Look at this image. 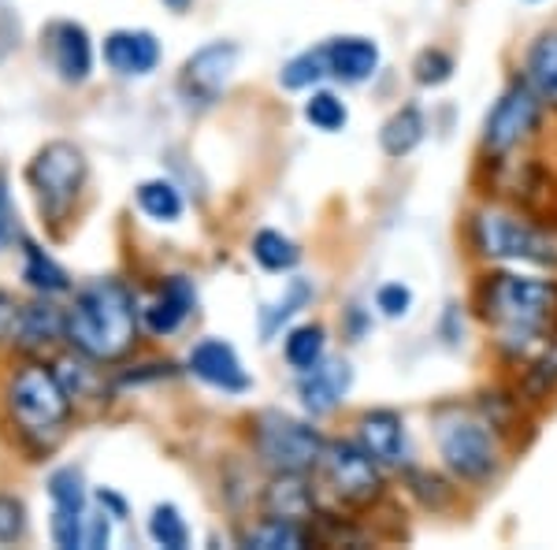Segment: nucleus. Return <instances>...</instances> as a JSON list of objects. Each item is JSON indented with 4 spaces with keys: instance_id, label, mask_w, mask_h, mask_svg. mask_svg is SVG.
<instances>
[{
    "instance_id": "obj_1",
    "label": "nucleus",
    "mask_w": 557,
    "mask_h": 550,
    "mask_svg": "<svg viewBox=\"0 0 557 550\" xmlns=\"http://www.w3.org/2000/svg\"><path fill=\"white\" fill-rule=\"evenodd\" d=\"M480 317L498 335V346L509 357L528 360L543 354L557 342V283L535 276L491 272L483 276L480 291Z\"/></svg>"
},
{
    "instance_id": "obj_2",
    "label": "nucleus",
    "mask_w": 557,
    "mask_h": 550,
    "mask_svg": "<svg viewBox=\"0 0 557 550\" xmlns=\"http://www.w3.org/2000/svg\"><path fill=\"white\" fill-rule=\"evenodd\" d=\"M138 302L120 279H94L64 313V339L89 360H120L138 339Z\"/></svg>"
},
{
    "instance_id": "obj_3",
    "label": "nucleus",
    "mask_w": 557,
    "mask_h": 550,
    "mask_svg": "<svg viewBox=\"0 0 557 550\" xmlns=\"http://www.w3.org/2000/svg\"><path fill=\"white\" fill-rule=\"evenodd\" d=\"M435 439H438V457H443V465L450 468L461 484L483 487L498 476L502 447H498V431L491 428L487 417L446 410L443 417H438Z\"/></svg>"
},
{
    "instance_id": "obj_4",
    "label": "nucleus",
    "mask_w": 557,
    "mask_h": 550,
    "mask_svg": "<svg viewBox=\"0 0 557 550\" xmlns=\"http://www.w3.org/2000/svg\"><path fill=\"white\" fill-rule=\"evenodd\" d=\"M312 473H317V484L331 499V506L343 513H364L383 499L380 462L361 443L331 439Z\"/></svg>"
},
{
    "instance_id": "obj_5",
    "label": "nucleus",
    "mask_w": 557,
    "mask_h": 550,
    "mask_svg": "<svg viewBox=\"0 0 557 550\" xmlns=\"http://www.w3.org/2000/svg\"><path fill=\"white\" fill-rule=\"evenodd\" d=\"M8 410L23 428V436L52 447L71 417V391L57 372L41 365H26L8 387Z\"/></svg>"
},
{
    "instance_id": "obj_6",
    "label": "nucleus",
    "mask_w": 557,
    "mask_h": 550,
    "mask_svg": "<svg viewBox=\"0 0 557 550\" xmlns=\"http://www.w3.org/2000/svg\"><path fill=\"white\" fill-rule=\"evenodd\" d=\"M327 439L309 420H298L283 410H264L253 417V450L260 465L272 473H312Z\"/></svg>"
},
{
    "instance_id": "obj_7",
    "label": "nucleus",
    "mask_w": 557,
    "mask_h": 550,
    "mask_svg": "<svg viewBox=\"0 0 557 550\" xmlns=\"http://www.w3.org/2000/svg\"><path fill=\"white\" fill-rule=\"evenodd\" d=\"M475 249L491 260H509V265H539L557 268V246L532 216L513 212H480L472 223Z\"/></svg>"
},
{
    "instance_id": "obj_8",
    "label": "nucleus",
    "mask_w": 557,
    "mask_h": 550,
    "mask_svg": "<svg viewBox=\"0 0 557 550\" xmlns=\"http://www.w3.org/2000/svg\"><path fill=\"white\" fill-rule=\"evenodd\" d=\"M86 152L75 142H49V146L34 152L30 168H26V183H30L34 197H38V209L49 220H64L75 209L78 194L86 186Z\"/></svg>"
},
{
    "instance_id": "obj_9",
    "label": "nucleus",
    "mask_w": 557,
    "mask_h": 550,
    "mask_svg": "<svg viewBox=\"0 0 557 550\" xmlns=\"http://www.w3.org/2000/svg\"><path fill=\"white\" fill-rule=\"evenodd\" d=\"M543 105L546 101L535 94V86L528 83V78H517L487 112V123H483V149H487L491 157H506V152H513L517 146H524L539 131V123H543Z\"/></svg>"
},
{
    "instance_id": "obj_10",
    "label": "nucleus",
    "mask_w": 557,
    "mask_h": 550,
    "mask_svg": "<svg viewBox=\"0 0 557 550\" xmlns=\"http://www.w3.org/2000/svg\"><path fill=\"white\" fill-rule=\"evenodd\" d=\"M242 49L235 41H209L194 52L190 60L183 64V75H178V94L186 97L190 105L209 108L223 97L231 75L238 68Z\"/></svg>"
},
{
    "instance_id": "obj_11",
    "label": "nucleus",
    "mask_w": 557,
    "mask_h": 550,
    "mask_svg": "<svg viewBox=\"0 0 557 550\" xmlns=\"http://www.w3.org/2000/svg\"><path fill=\"white\" fill-rule=\"evenodd\" d=\"M41 41H45V52H49L52 68H57V75L64 78V83L71 86L86 83L89 71H94V41H89L83 23H75V20L49 23Z\"/></svg>"
},
{
    "instance_id": "obj_12",
    "label": "nucleus",
    "mask_w": 557,
    "mask_h": 550,
    "mask_svg": "<svg viewBox=\"0 0 557 550\" xmlns=\"http://www.w3.org/2000/svg\"><path fill=\"white\" fill-rule=\"evenodd\" d=\"M190 372L197 376L201 383L215 387L223 394H246L253 380L249 372L242 368V357L231 342L223 339H201L197 346L190 350Z\"/></svg>"
},
{
    "instance_id": "obj_13",
    "label": "nucleus",
    "mask_w": 557,
    "mask_h": 550,
    "mask_svg": "<svg viewBox=\"0 0 557 550\" xmlns=\"http://www.w3.org/2000/svg\"><path fill=\"white\" fill-rule=\"evenodd\" d=\"M357 443L386 468L406 462V420L394 410H364L357 417Z\"/></svg>"
},
{
    "instance_id": "obj_14",
    "label": "nucleus",
    "mask_w": 557,
    "mask_h": 550,
    "mask_svg": "<svg viewBox=\"0 0 557 550\" xmlns=\"http://www.w3.org/2000/svg\"><path fill=\"white\" fill-rule=\"evenodd\" d=\"M104 64L123 78L152 75L160 64V41L149 30H112L104 38Z\"/></svg>"
},
{
    "instance_id": "obj_15",
    "label": "nucleus",
    "mask_w": 557,
    "mask_h": 550,
    "mask_svg": "<svg viewBox=\"0 0 557 550\" xmlns=\"http://www.w3.org/2000/svg\"><path fill=\"white\" fill-rule=\"evenodd\" d=\"M349 387H354V368H349V360H320L317 368L301 372L298 394L312 417H323V413H331L346 399Z\"/></svg>"
},
{
    "instance_id": "obj_16",
    "label": "nucleus",
    "mask_w": 557,
    "mask_h": 550,
    "mask_svg": "<svg viewBox=\"0 0 557 550\" xmlns=\"http://www.w3.org/2000/svg\"><path fill=\"white\" fill-rule=\"evenodd\" d=\"M194 305H197L194 283L186 276H172L160 286V294L149 302V309H141V320H146L152 335H175L186 323V317L194 313Z\"/></svg>"
},
{
    "instance_id": "obj_17",
    "label": "nucleus",
    "mask_w": 557,
    "mask_h": 550,
    "mask_svg": "<svg viewBox=\"0 0 557 550\" xmlns=\"http://www.w3.org/2000/svg\"><path fill=\"white\" fill-rule=\"evenodd\" d=\"M327 68L338 83L361 86L380 71V45L361 34H346V38L327 41Z\"/></svg>"
},
{
    "instance_id": "obj_18",
    "label": "nucleus",
    "mask_w": 557,
    "mask_h": 550,
    "mask_svg": "<svg viewBox=\"0 0 557 550\" xmlns=\"http://www.w3.org/2000/svg\"><path fill=\"white\" fill-rule=\"evenodd\" d=\"M268 517L305 521L317 513V491L305 480V473H275V480L264 491Z\"/></svg>"
},
{
    "instance_id": "obj_19",
    "label": "nucleus",
    "mask_w": 557,
    "mask_h": 550,
    "mask_svg": "<svg viewBox=\"0 0 557 550\" xmlns=\"http://www.w3.org/2000/svg\"><path fill=\"white\" fill-rule=\"evenodd\" d=\"M57 339H64V313H60L57 305L45 302V294H41V302L23 305L12 342H20L23 350H41Z\"/></svg>"
},
{
    "instance_id": "obj_20",
    "label": "nucleus",
    "mask_w": 557,
    "mask_h": 550,
    "mask_svg": "<svg viewBox=\"0 0 557 550\" xmlns=\"http://www.w3.org/2000/svg\"><path fill=\"white\" fill-rule=\"evenodd\" d=\"M424 134H428L424 112H420L417 105H406V108H398V112H394L391 120L383 123L380 146H383L386 157L401 160V157H409V152L417 149L420 142H424Z\"/></svg>"
},
{
    "instance_id": "obj_21",
    "label": "nucleus",
    "mask_w": 557,
    "mask_h": 550,
    "mask_svg": "<svg viewBox=\"0 0 557 550\" xmlns=\"http://www.w3.org/2000/svg\"><path fill=\"white\" fill-rule=\"evenodd\" d=\"M517 201L524 205V212L532 216L539 223H550L557 220V183L550 171H543L539 164H532L524 175L517 179Z\"/></svg>"
},
{
    "instance_id": "obj_22",
    "label": "nucleus",
    "mask_w": 557,
    "mask_h": 550,
    "mask_svg": "<svg viewBox=\"0 0 557 550\" xmlns=\"http://www.w3.org/2000/svg\"><path fill=\"white\" fill-rule=\"evenodd\" d=\"M23 279L30 291H38L45 297L71 291V279L64 268L57 265L45 249H38L34 242H23Z\"/></svg>"
},
{
    "instance_id": "obj_23",
    "label": "nucleus",
    "mask_w": 557,
    "mask_h": 550,
    "mask_svg": "<svg viewBox=\"0 0 557 550\" xmlns=\"http://www.w3.org/2000/svg\"><path fill=\"white\" fill-rule=\"evenodd\" d=\"M524 71H528L524 78L535 86V94L543 97V101L557 105V30L543 34V38L532 45Z\"/></svg>"
},
{
    "instance_id": "obj_24",
    "label": "nucleus",
    "mask_w": 557,
    "mask_h": 550,
    "mask_svg": "<svg viewBox=\"0 0 557 550\" xmlns=\"http://www.w3.org/2000/svg\"><path fill=\"white\" fill-rule=\"evenodd\" d=\"M253 260L264 272H294L301 265V249L294 239H286L283 231H257L253 234Z\"/></svg>"
},
{
    "instance_id": "obj_25",
    "label": "nucleus",
    "mask_w": 557,
    "mask_h": 550,
    "mask_svg": "<svg viewBox=\"0 0 557 550\" xmlns=\"http://www.w3.org/2000/svg\"><path fill=\"white\" fill-rule=\"evenodd\" d=\"M312 536L301 528V521H286V517H264L260 525L246 531V547L257 550H298Z\"/></svg>"
},
{
    "instance_id": "obj_26",
    "label": "nucleus",
    "mask_w": 557,
    "mask_h": 550,
    "mask_svg": "<svg viewBox=\"0 0 557 550\" xmlns=\"http://www.w3.org/2000/svg\"><path fill=\"white\" fill-rule=\"evenodd\" d=\"M323 350H327V331H323L320 323H301V328H294L283 342V357L294 372L317 368L323 360Z\"/></svg>"
},
{
    "instance_id": "obj_27",
    "label": "nucleus",
    "mask_w": 557,
    "mask_h": 550,
    "mask_svg": "<svg viewBox=\"0 0 557 550\" xmlns=\"http://www.w3.org/2000/svg\"><path fill=\"white\" fill-rule=\"evenodd\" d=\"M138 209L157 223H175L186 205L172 179H149V183L138 186Z\"/></svg>"
},
{
    "instance_id": "obj_28",
    "label": "nucleus",
    "mask_w": 557,
    "mask_h": 550,
    "mask_svg": "<svg viewBox=\"0 0 557 550\" xmlns=\"http://www.w3.org/2000/svg\"><path fill=\"white\" fill-rule=\"evenodd\" d=\"M309 302H312V286L305 283V279H290V286H286V294L278 297L275 305H264V309H260V335L272 339L275 331L283 328V323L290 320L294 313H301Z\"/></svg>"
},
{
    "instance_id": "obj_29",
    "label": "nucleus",
    "mask_w": 557,
    "mask_h": 550,
    "mask_svg": "<svg viewBox=\"0 0 557 550\" xmlns=\"http://www.w3.org/2000/svg\"><path fill=\"white\" fill-rule=\"evenodd\" d=\"M323 75H331L327 45H320V49H305L294 60H286L283 71H278V83H283L286 89H309V86H317Z\"/></svg>"
},
{
    "instance_id": "obj_30",
    "label": "nucleus",
    "mask_w": 557,
    "mask_h": 550,
    "mask_svg": "<svg viewBox=\"0 0 557 550\" xmlns=\"http://www.w3.org/2000/svg\"><path fill=\"white\" fill-rule=\"evenodd\" d=\"M49 499L52 510H71L86 513V476L78 465H60L57 473H49Z\"/></svg>"
},
{
    "instance_id": "obj_31",
    "label": "nucleus",
    "mask_w": 557,
    "mask_h": 550,
    "mask_svg": "<svg viewBox=\"0 0 557 550\" xmlns=\"http://www.w3.org/2000/svg\"><path fill=\"white\" fill-rule=\"evenodd\" d=\"M149 539L157 547H168V550H186V547H190V528H186L183 513H178L172 502H164V506L152 510Z\"/></svg>"
},
{
    "instance_id": "obj_32",
    "label": "nucleus",
    "mask_w": 557,
    "mask_h": 550,
    "mask_svg": "<svg viewBox=\"0 0 557 550\" xmlns=\"http://www.w3.org/2000/svg\"><path fill=\"white\" fill-rule=\"evenodd\" d=\"M305 120L323 134H338L349 123V108L343 97L327 94V89H317V94L305 101Z\"/></svg>"
},
{
    "instance_id": "obj_33",
    "label": "nucleus",
    "mask_w": 557,
    "mask_h": 550,
    "mask_svg": "<svg viewBox=\"0 0 557 550\" xmlns=\"http://www.w3.org/2000/svg\"><path fill=\"white\" fill-rule=\"evenodd\" d=\"M412 75L420 86H443L454 78V57L446 49H424L412 60Z\"/></svg>"
},
{
    "instance_id": "obj_34",
    "label": "nucleus",
    "mask_w": 557,
    "mask_h": 550,
    "mask_svg": "<svg viewBox=\"0 0 557 550\" xmlns=\"http://www.w3.org/2000/svg\"><path fill=\"white\" fill-rule=\"evenodd\" d=\"M83 531H86V513L52 510V543H57L60 550L83 547Z\"/></svg>"
},
{
    "instance_id": "obj_35",
    "label": "nucleus",
    "mask_w": 557,
    "mask_h": 550,
    "mask_svg": "<svg viewBox=\"0 0 557 550\" xmlns=\"http://www.w3.org/2000/svg\"><path fill=\"white\" fill-rule=\"evenodd\" d=\"M375 309H380L386 320H401L412 309V291L406 283H383L380 291H375Z\"/></svg>"
},
{
    "instance_id": "obj_36",
    "label": "nucleus",
    "mask_w": 557,
    "mask_h": 550,
    "mask_svg": "<svg viewBox=\"0 0 557 550\" xmlns=\"http://www.w3.org/2000/svg\"><path fill=\"white\" fill-rule=\"evenodd\" d=\"M26 531V506L12 494H0V543H15Z\"/></svg>"
},
{
    "instance_id": "obj_37",
    "label": "nucleus",
    "mask_w": 557,
    "mask_h": 550,
    "mask_svg": "<svg viewBox=\"0 0 557 550\" xmlns=\"http://www.w3.org/2000/svg\"><path fill=\"white\" fill-rule=\"evenodd\" d=\"M112 513H86V531H83V547L86 550H104L112 543V525H108Z\"/></svg>"
},
{
    "instance_id": "obj_38",
    "label": "nucleus",
    "mask_w": 557,
    "mask_h": 550,
    "mask_svg": "<svg viewBox=\"0 0 557 550\" xmlns=\"http://www.w3.org/2000/svg\"><path fill=\"white\" fill-rule=\"evenodd\" d=\"M15 239V209H12V197H8V186L0 179V249H8Z\"/></svg>"
},
{
    "instance_id": "obj_39",
    "label": "nucleus",
    "mask_w": 557,
    "mask_h": 550,
    "mask_svg": "<svg viewBox=\"0 0 557 550\" xmlns=\"http://www.w3.org/2000/svg\"><path fill=\"white\" fill-rule=\"evenodd\" d=\"M20 309L23 305L15 302L8 291H0V339H12L15 335V323H20Z\"/></svg>"
},
{
    "instance_id": "obj_40",
    "label": "nucleus",
    "mask_w": 557,
    "mask_h": 550,
    "mask_svg": "<svg viewBox=\"0 0 557 550\" xmlns=\"http://www.w3.org/2000/svg\"><path fill=\"white\" fill-rule=\"evenodd\" d=\"M97 502H101V510L112 513V517H120V521L127 517V502H123L115 491H108V487H101V491H97Z\"/></svg>"
},
{
    "instance_id": "obj_41",
    "label": "nucleus",
    "mask_w": 557,
    "mask_h": 550,
    "mask_svg": "<svg viewBox=\"0 0 557 550\" xmlns=\"http://www.w3.org/2000/svg\"><path fill=\"white\" fill-rule=\"evenodd\" d=\"M168 8H172V12H186V8H190V0H164Z\"/></svg>"
}]
</instances>
